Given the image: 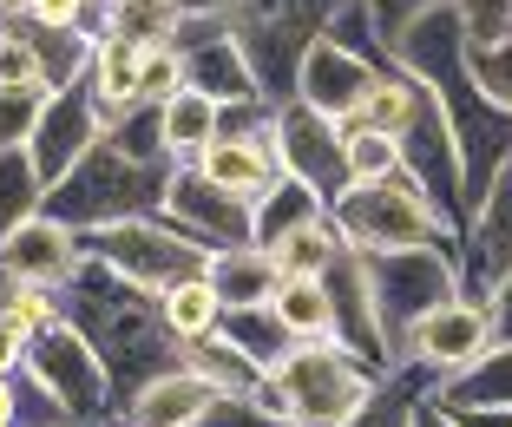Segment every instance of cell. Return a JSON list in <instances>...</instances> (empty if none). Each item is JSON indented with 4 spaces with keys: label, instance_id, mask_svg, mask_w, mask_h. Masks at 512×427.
Returning a JSON list of instances; mask_svg holds the SVG:
<instances>
[{
    "label": "cell",
    "instance_id": "obj_1",
    "mask_svg": "<svg viewBox=\"0 0 512 427\" xmlns=\"http://www.w3.org/2000/svg\"><path fill=\"white\" fill-rule=\"evenodd\" d=\"M60 322H73L79 336L99 349V362L112 375V414L119 421L158 375L184 368V342L165 329L158 296L132 290L119 270H106V263H92V257L60 283Z\"/></svg>",
    "mask_w": 512,
    "mask_h": 427
},
{
    "label": "cell",
    "instance_id": "obj_2",
    "mask_svg": "<svg viewBox=\"0 0 512 427\" xmlns=\"http://www.w3.org/2000/svg\"><path fill=\"white\" fill-rule=\"evenodd\" d=\"M375 388H381V375L362 355H348L342 342H302L276 375L256 382L250 401L283 427H348L368 408Z\"/></svg>",
    "mask_w": 512,
    "mask_h": 427
},
{
    "label": "cell",
    "instance_id": "obj_3",
    "mask_svg": "<svg viewBox=\"0 0 512 427\" xmlns=\"http://www.w3.org/2000/svg\"><path fill=\"white\" fill-rule=\"evenodd\" d=\"M171 178H178V165H138V158L112 152L106 138H99V145L46 191L40 211L60 217L66 230H79V237H92V230L132 224V217H158Z\"/></svg>",
    "mask_w": 512,
    "mask_h": 427
},
{
    "label": "cell",
    "instance_id": "obj_4",
    "mask_svg": "<svg viewBox=\"0 0 512 427\" xmlns=\"http://www.w3.org/2000/svg\"><path fill=\"white\" fill-rule=\"evenodd\" d=\"M342 7L348 0H243L237 14H230V33H237L243 60L256 73V92L270 106H296L302 60H309L316 40H329Z\"/></svg>",
    "mask_w": 512,
    "mask_h": 427
},
{
    "label": "cell",
    "instance_id": "obj_5",
    "mask_svg": "<svg viewBox=\"0 0 512 427\" xmlns=\"http://www.w3.org/2000/svg\"><path fill=\"white\" fill-rule=\"evenodd\" d=\"M368 263V296H375V322L388 342V362H407V342L434 309H447L453 296H467L460 283V257L453 244H421V250H388V257H362Z\"/></svg>",
    "mask_w": 512,
    "mask_h": 427
},
{
    "label": "cell",
    "instance_id": "obj_6",
    "mask_svg": "<svg viewBox=\"0 0 512 427\" xmlns=\"http://www.w3.org/2000/svg\"><path fill=\"white\" fill-rule=\"evenodd\" d=\"M335 230L355 257H388V250H421V244H453V230L440 224V211L421 198V184L388 178V184H348L329 204Z\"/></svg>",
    "mask_w": 512,
    "mask_h": 427
},
{
    "label": "cell",
    "instance_id": "obj_7",
    "mask_svg": "<svg viewBox=\"0 0 512 427\" xmlns=\"http://www.w3.org/2000/svg\"><path fill=\"white\" fill-rule=\"evenodd\" d=\"M79 244H86L92 263L119 270L125 283L145 290V296H165V290H178V283H191V276H211V250L191 244L171 217H132V224L92 230Z\"/></svg>",
    "mask_w": 512,
    "mask_h": 427
},
{
    "label": "cell",
    "instance_id": "obj_8",
    "mask_svg": "<svg viewBox=\"0 0 512 427\" xmlns=\"http://www.w3.org/2000/svg\"><path fill=\"white\" fill-rule=\"evenodd\" d=\"M20 368H27L33 382L60 401L73 427L119 421V414H112V375H106V362H99V349L79 336L73 322H53V329H40V336L27 342V362H20Z\"/></svg>",
    "mask_w": 512,
    "mask_h": 427
},
{
    "label": "cell",
    "instance_id": "obj_9",
    "mask_svg": "<svg viewBox=\"0 0 512 427\" xmlns=\"http://www.w3.org/2000/svg\"><path fill=\"white\" fill-rule=\"evenodd\" d=\"M401 165H407V178L421 184V198L440 211V224L460 237L467 230V171H460V145H453V125L434 92L421 99V112L401 132Z\"/></svg>",
    "mask_w": 512,
    "mask_h": 427
},
{
    "label": "cell",
    "instance_id": "obj_10",
    "mask_svg": "<svg viewBox=\"0 0 512 427\" xmlns=\"http://www.w3.org/2000/svg\"><path fill=\"white\" fill-rule=\"evenodd\" d=\"M270 145H276L283 178L309 184L322 204H335L348 191V132L335 119H322V112H309V106H276Z\"/></svg>",
    "mask_w": 512,
    "mask_h": 427
},
{
    "label": "cell",
    "instance_id": "obj_11",
    "mask_svg": "<svg viewBox=\"0 0 512 427\" xmlns=\"http://www.w3.org/2000/svg\"><path fill=\"white\" fill-rule=\"evenodd\" d=\"M178 60H184V92L211 99V106H250V99H263L237 33H230V20H184ZM263 106H270V99H263Z\"/></svg>",
    "mask_w": 512,
    "mask_h": 427
},
{
    "label": "cell",
    "instance_id": "obj_12",
    "mask_svg": "<svg viewBox=\"0 0 512 427\" xmlns=\"http://www.w3.org/2000/svg\"><path fill=\"white\" fill-rule=\"evenodd\" d=\"M158 217H171V224H178L191 244H204L211 257H217V250L256 244V211L243 198H230V191H217V184L204 178V171H191V165L171 178L165 211H158Z\"/></svg>",
    "mask_w": 512,
    "mask_h": 427
},
{
    "label": "cell",
    "instance_id": "obj_13",
    "mask_svg": "<svg viewBox=\"0 0 512 427\" xmlns=\"http://www.w3.org/2000/svg\"><path fill=\"white\" fill-rule=\"evenodd\" d=\"M106 138V106H99V92L86 86H66V92H46V106H40V132H33V165H40L46 191L66 178V171L79 165V158L92 152Z\"/></svg>",
    "mask_w": 512,
    "mask_h": 427
},
{
    "label": "cell",
    "instance_id": "obj_14",
    "mask_svg": "<svg viewBox=\"0 0 512 427\" xmlns=\"http://www.w3.org/2000/svg\"><path fill=\"white\" fill-rule=\"evenodd\" d=\"M486 349H493V316H486V303H480V296H453L447 309H434V316L414 329L401 368H427V375L447 382V375L473 368Z\"/></svg>",
    "mask_w": 512,
    "mask_h": 427
},
{
    "label": "cell",
    "instance_id": "obj_15",
    "mask_svg": "<svg viewBox=\"0 0 512 427\" xmlns=\"http://www.w3.org/2000/svg\"><path fill=\"white\" fill-rule=\"evenodd\" d=\"M506 276H512V165L493 178V191L473 204L467 230H460V283H467V296L486 303Z\"/></svg>",
    "mask_w": 512,
    "mask_h": 427
},
{
    "label": "cell",
    "instance_id": "obj_16",
    "mask_svg": "<svg viewBox=\"0 0 512 427\" xmlns=\"http://www.w3.org/2000/svg\"><path fill=\"white\" fill-rule=\"evenodd\" d=\"M375 73H381L375 60H362V53H348V46H335V40H316L309 60H302V79H296V106L348 125L355 106H362V92L375 86Z\"/></svg>",
    "mask_w": 512,
    "mask_h": 427
},
{
    "label": "cell",
    "instance_id": "obj_17",
    "mask_svg": "<svg viewBox=\"0 0 512 427\" xmlns=\"http://www.w3.org/2000/svg\"><path fill=\"white\" fill-rule=\"evenodd\" d=\"M322 283H329V303H335V342L348 355H362L375 375H388L394 362H388V342H381V322H375V296H368V263L355 250H342Z\"/></svg>",
    "mask_w": 512,
    "mask_h": 427
},
{
    "label": "cell",
    "instance_id": "obj_18",
    "mask_svg": "<svg viewBox=\"0 0 512 427\" xmlns=\"http://www.w3.org/2000/svg\"><path fill=\"white\" fill-rule=\"evenodd\" d=\"M86 263V244H79V230H66L60 217H33L20 224L14 237H0V270L27 276V283H46V290H60L66 276Z\"/></svg>",
    "mask_w": 512,
    "mask_h": 427
},
{
    "label": "cell",
    "instance_id": "obj_19",
    "mask_svg": "<svg viewBox=\"0 0 512 427\" xmlns=\"http://www.w3.org/2000/svg\"><path fill=\"white\" fill-rule=\"evenodd\" d=\"M191 171H204V178L217 184V191H230V198H243L256 211V204L270 198L276 184H283V165H276V145L270 132L263 138H217L211 152L197 158Z\"/></svg>",
    "mask_w": 512,
    "mask_h": 427
},
{
    "label": "cell",
    "instance_id": "obj_20",
    "mask_svg": "<svg viewBox=\"0 0 512 427\" xmlns=\"http://www.w3.org/2000/svg\"><path fill=\"white\" fill-rule=\"evenodd\" d=\"M211 290H217V303H224V316L230 309H270L276 290H283V270H276L270 250H256V244L217 250L211 257Z\"/></svg>",
    "mask_w": 512,
    "mask_h": 427
},
{
    "label": "cell",
    "instance_id": "obj_21",
    "mask_svg": "<svg viewBox=\"0 0 512 427\" xmlns=\"http://www.w3.org/2000/svg\"><path fill=\"white\" fill-rule=\"evenodd\" d=\"M217 401V388L197 375V368H171L145 395L125 408V427H197V414Z\"/></svg>",
    "mask_w": 512,
    "mask_h": 427
},
{
    "label": "cell",
    "instance_id": "obj_22",
    "mask_svg": "<svg viewBox=\"0 0 512 427\" xmlns=\"http://www.w3.org/2000/svg\"><path fill=\"white\" fill-rule=\"evenodd\" d=\"M434 401L447 414H467V408H506L512 414V342H493L473 368L434 382Z\"/></svg>",
    "mask_w": 512,
    "mask_h": 427
},
{
    "label": "cell",
    "instance_id": "obj_23",
    "mask_svg": "<svg viewBox=\"0 0 512 427\" xmlns=\"http://www.w3.org/2000/svg\"><path fill=\"white\" fill-rule=\"evenodd\" d=\"M99 33H112V40L138 46V53H165V46H178L184 14L171 7V0H106Z\"/></svg>",
    "mask_w": 512,
    "mask_h": 427
},
{
    "label": "cell",
    "instance_id": "obj_24",
    "mask_svg": "<svg viewBox=\"0 0 512 427\" xmlns=\"http://www.w3.org/2000/svg\"><path fill=\"white\" fill-rule=\"evenodd\" d=\"M217 336H224V342H230L237 355H250V362L263 368V375H276V368H283L289 355L302 349V342L289 336L283 322H276V309H230Z\"/></svg>",
    "mask_w": 512,
    "mask_h": 427
},
{
    "label": "cell",
    "instance_id": "obj_25",
    "mask_svg": "<svg viewBox=\"0 0 512 427\" xmlns=\"http://www.w3.org/2000/svg\"><path fill=\"white\" fill-rule=\"evenodd\" d=\"M270 309L296 342H335V303H329L322 276H283V290H276Z\"/></svg>",
    "mask_w": 512,
    "mask_h": 427
},
{
    "label": "cell",
    "instance_id": "obj_26",
    "mask_svg": "<svg viewBox=\"0 0 512 427\" xmlns=\"http://www.w3.org/2000/svg\"><path fill=\"white\" fill-rule=\"evenodd\" d=\"M421 99H427L421 79H407L401 66H381L375 86L362 92V106H355V119H348V125H375V132H394V138H401L407 119L421 112Z\"/></svg>",
    "mask_w": 512,
    "mask_h": 427
},
{
    "label": "cell",
    "instance_id": "obj_27",
    "mask_svg": "<svg viewBox=\"0 0 512 427\" xmlns=\"http://www.w3.org/2000/svg\"><path fill=\"white\" fill-rule=\"evenodd\" d=\"M158 309H165V329L184 342V349H197V342H211L217 329H224V303H217L211 276H191V283L165 290V296H158Z\"/></svg>",
    "mask_w": 512,
    "mask_h": 427
},
{
    "label": "cell",
    "instance_id": "obj_28",
    "mask_svg": "<svg viewBox=\"0 0 512 427\" xmlns=\"http://www.w3.org/2000/svg\"><path fill=\"white\" fill-rule=\"evenodd\" d=\"M217 119H224V106H211V99H197V92H178L165 106V152L171 165H197V158L217 145Z\"/></svg>",
    "mask_w": 512,
    "mask_h": 427
},
{
    "label": "cell",
    "instance_id": "obj_29",
    "mask_svg": "<svg viewBox=\"0 0 512 427\" xmlns=\"http://www.w3.org/2000/svg\"><path fill=\"white\" fill-rule=\"evenodd\" d=\"M106 145L125 152V158H138V165H171V152H165V106L132 99V106L106 112Z\"/></svg>",
    "mask_w": 512,
    "mask_h": 427
},
{
    "label": "cell",
    "instance_id": "obj_30",
    "mask_svg": "<svg viewBox=\"0 0 512 427\" xmlns=\"http://www.w3.org/2000/svg\"><path fill=\"white\" fill-rule=\"evenodd\" d=\"M342 250H348V244H342V230H335V217L322 211L316 224L289 230V237L270 250V257H276V270H283V276H329Z\"/></svg>",
    "mask_w": 512,
    "mask_h": 427
},
{
    "label": "cell",
    "instance_id": "obj_31",
    "mask_svg": "<svg viewBox=\"0 0 512 427\" xmlns=\"http://www.w3.org/2000/svg\"><path fill=\"white\" fill-rule=\"evenodd\" d=\"M329 211V204L309 191V184H296V178H283L270 191V198L256 204V250H276L289 237V230H302V224H316V217Z\"/></svg>",
    "mask_w": 512,
    "mask_h": 427
},
{
    "label": "cell",
    "instance_id": "obj_32",
    "mask_svg": "<svg viewBox=\"0 0 512 427\" xmlns=\"http://www.w3.org/2000/svg\"><path fill=\"white\" fill-rule=\"evenodd\" d=\"M40 204H46V178L33 165V152H0V237L33 224Z\"/></svg>",
    "mask_w": 512,
    "mask_h": 427
},
{
    "label": "cell",
    "instance_id": "obj_33",
    "mask_svg": "<svg viewBox=\"0 0 512 427\" xmlns=\"http://www.w3.org/2000/svg\"><path fill=\"white\" fill-rule=\"evenodd\" d=\"M138 73H145V53L125 40H112V33H99V53H92V92H99V106L119 112L138 99Z\"/></svg>",
    "mask_w": 512,
    "mask_h": 427
},
{
    "label": "cell",
    "instance_id": "obj_34",
    "mask_svg": "<svg viewBox=\"0 0 512 427\" xmlns=\"http://www.w3.org/2000/svg\"><path fill=\"white\" fill-rule=\"evenodd\" d=\"M184 368H197V375H204L217 395H256V382H263V368H256L250 355H237L224 336H211V342H197V349H184Z\"/></svg>",
    "mask_w": 512,
    "mask_h": 427
},
{
    "label": "cell",
    "instance_id": "obj_35",
    "mask_svg": "<svg viewBox=\"0 0 512 427\" xmlns=\"http://www.w3.org/2000/svg\"><path fill=\"white\" fill-rule=\"evenodd\" d=\"M348 132V184H388L401 178V138L375 132V125H342Z\"/></svg>",
    "mask_w": 512,
    "mask_h": 427
},
{
    "label": "cell",
    "instance_id": "obj_36",
    "mask_svg": "<svg viewBox=\"0 0 512 427\" xmlns=\"http://www.w3.org/2000/svg\"><path fill=\"white\" fill-rule=\"evenodd\" d=\"M414 368H388L381 375V388L368 395V408L355 414L348 427H414V408H421V388L407 382Z\"/></svg>",
    "mask_w": 512,
    "mask_h": 427
},
{
    "label": "cell",
    "instance_id": "obj_37",
    "mask_svg": "<svg viewBox=\"0 0 512 427\" xmlns=\"http://www.w3.org/2000/svg\"><path fill=\"white\" fill-rule=\"evenodd\" d=\"M467 66H473V86H480L499 112H512V33L493 40V46H473Z\"/></svg>",
    "mask_w": 512,
    "mask_h": 427
},
{
    "label": "cell",
    "instance_id": "obj_38",
    "mask_svg": "<svg viewBox=\"0 0 512 427\" xmlns=\"http://www.w3.org/2000/svg\"><path fill=\"white\" fill-rule=\"evenodd\" d=\"M46 92H0V152H27L40 132Z\"/></svg>",
    "mask_w": 512,
    "mask_h": 427
},
{
    "label": "cell",
    "instance_id": "obj_39",
    "mask_svg": "<svg viewBox=\"0 0 512 427\" xmlns=\"http://www.w3.org/2000/svg\"><path fill=\"white\" fill-rule=\"evenodd\" d=\"M362 7H368V20H375L381 46H388V60H394V40H401L414 20L440 14V7H453V0H362Z\"/></svg>",
    "mask_w": 512,
    "mask_h": 427
},
{
    "label": "cell",
    "instance_id": "obj_40",
    "mask_svg": "<svg viewBox=\"0 0 512 427\" xmlns=\"http://www.w3.org/2000/svg\"><path fill=\"white\" fill-rule=\"evenodd\" d=\"M453 14L467 27V46H493L512 33V0H453Z\"/></svg>",
    "mask_w": 512,
    "mask_h": 427
},
{
    "label": "cell",
    "instance_id": "obj_41",
    "mask_svg": "<svg viewBox=\"0 0 512 427\" xmlns=\"http://www.w3.org/2000/svg\"><path fill=\"white\" fill-rule=\"evenodd\" d=\"M178 92H184V60H178V46H165V53H145L138 99H145V106H171Z\"/></svg>",
    "mask_w": 512,
    "mask_h": 427
},
{
    "label": "cell",
    "instance_id": "obj_42",
    "mask_svg": "<svg viewBox=\"0 0 512 427\" xmlns=\"http://www.w3.org/2000/svg\"><path fill=\"white\" fill-rule=\"evenodd\" d=\"M0 92H40V53H33V40L0 33Z\"/></svg>",
    "mask_w": 512,
    "mask_h": 427
},
{
    "label": "cell",
    "instance_id": "obj_43",
    "mask_svg": "<svg viewBox=\"0 0 512 427\" xmlns=\"http://www.w3.org/2000/svg\"><path fill=\"white\" fill-rule=\"evenodd\" d=\"M14 414H20V427H73V421H66V408L33 382L27 368L14 375Z\"/></svg>",
    "mask_w": 512,
    "mask_h": 427
},
{
    "label": "cell",
    "instance_id": "obj_44",
    "mask_svg": "<svg viewBox=\"0 0 512 427\" xmlns=\"http://www.w3.org/2000/svg\"><path fill=\"white\" fill-rule=\"evenodd\" d=\"M27 20L33 33H66V27H92V7L86 0H27Z\"/></svg>",
    "mask_w": 512,
    "mask_h": 427
},
{
    "label": "cell",
    "instance_id": "obj_45",
    "mask_svg": "<svg viewBox=\"0 0 512 427\" xmlns=\"http://www.w3.org/2000/svg\"><path fill=\"white\" fill-rule=\"evenodd\" d=\"M197 427H283V421H270L250 395H217L211 408L197 414Z\"/></svg>",
    "mask_w": 512,
    "mask_h": 427
},
{
    "label": "cell",
    "instance_id": "obj_46",
    "mask_svg": "<svg viewBox=\"0 0 512 427\" xmlns=\"http://www.w3.org/2000/svg\"><path fill=\"white\" fill-rule=\"evenodd\" d=\"M486 316H493V342H512V276L486 296Z\"/></svg>",
    "mask_w": 512,
    "mask_h": 427
},
{
    "label": "cell",
    "instance_id": "obj_47",
    "mask_svg": "<svg viewBox=\"0 0 512 427\" xmlns=\"http://www.w3.org/2000/svg\"><path fill=\"white\" fill-rule=\"evenodd\" d=\"M171 7H178L184 20H230L243 0H171Z\"/></svg>",
    "mask_w": 512,
    "mask_h": 427
},
{
    "label": "cell",
    "instance_id": "obj_48",
    "mask_svg": "<svg viewBox=\"0 0 512 427\" xmlns=\"http://www.w3.org/2000/svg\"><path fill=\"white\" fill-rule=\"evenodd\" d=\"M20 362H27V336L0 322V375H20Z\"/></svg>",
    "mask_w": 512,
    "mask_h": 427
},
{
    "label": "cell",
    "instance_id": "obj_49",
    "mask_svg": "<svg viewBox=\"0 0 512 427\" xmlns=\"http://www.w3.org/2000/svg\"><path fill=\"white\" fill-rule=\"evenodd\" d=\"M414 427H460V421H453V414L434 401V388H427V395H421V408H414Z\"/></svg>",
    "mask_w": 512,
    "mask_h": 427
},
{
    "label": "cell",
    "instance_id": "obj_50",
    "mask_svg": "<svg viewBox=\"0 0 512 427\" xmlns=\"http://www.w3.org/2000/svg\"><path fill=\"white\" fill-rule=\"evenodd\" d=\"M460 427H512V414L506 408H467V414H453Z\"/></svg>",
    "mask_w": 512,
    "mask_h": 427
},
{
    "label": "cell",
    "instance_id": "obj_51",
    "mask_svg": "<svg viewBox=\"0 0 512 427\" xmlns=\"http://www.w3.org/2000/svg\"><path fill=\"white\" fill-rule=\"evenodd\" d=\"M0 427H20V414H14V375H0Z\"/></svg>",
    "mask_w": 512,
    "mask_h": 427
},
{
    "label": "cell",
    "instance_id": "obj_52",
    "mask_svg": "<svg viewBox=\"0 0 512 427\" xmlns=\"http://www.w3.org/2000/svg\"><path fill=\"white\" fill-rule=\"evenodd\" d=\"M112 427H125V421H112Z\"/></svg>",
    "mask_w": 512,
    "mask_h": 427
}]
</instances>
